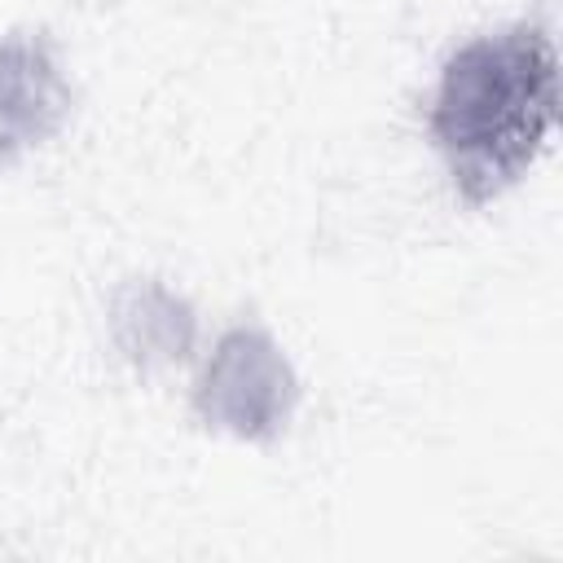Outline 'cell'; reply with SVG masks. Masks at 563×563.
Listing matches in <instances>:
<instances>
[{
    "label": "cell",
    "mask_w": 563,
    "mask_h": 563,
    "mask_svg": "<svg viewBox=\"0 0 563 563\" xmlns=\"http://www.w3.org/2000/svg\"><path fill=\"white\" fill-rule=\"evenodd\" d=\"M559 123V53L541 26H506L449 53L427 128L466 202H493Z\"/></svg>",
    "instance_id": "6da1fadb"
},
{
    "label": "cell",
    "mask_w": 563,
    "mask_h": 563,
    "mask_svg": "<svg viewBox=\"0 0 563 563\" xmlns=\"http://www.w3.org/2000/svg\"><path fill=\"white\" fill-rule=\"evenodd\" d=\"M299 378L273 334L260 325H233L198 374L194 409L207 427L238 440H277L295 413Z\"/></svg>",
    "instance_id": "7a4b0ae2"
},
{
    "label": "cell",
    "mask_w": 563,
    "mask_h": 563,
    "mask_svg": "<svg viewBox=\"0 0 563 563\" xmlns=\"http://www.w3.org/2000/svg\"><path fill=\"white\" fill-rule=\"evenodd\" d=\"M70 79L57 48L40 31L0 40V167L40 150L70 119Z\"/></svg>",
    "instance_id": "3957f363"
},
{
    "label": "cell",
    "mask_w": 563,
    "mask_h": 563,
    "mask_svg": "<svg viewBox=\"0 0 563 563\" xmlns=\"http://www.w3.org/2000/svg\"><path fill=\"white\" fill-rule=\"evenodd\" d=\"M110 339L136 369L176 365L194 352V308L154 277H132L110 295Z\"/></svg>",
    "instance_id": "277c9868"
}]
</instances>
